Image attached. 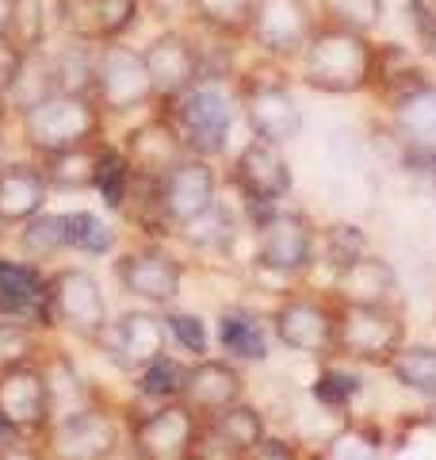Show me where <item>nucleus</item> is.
<instances>
[{
  "label": "nucleus",
  "mask_w": 436,
  "mask_h": 460,
  "mask_svg": "<svg viewBox=\"0 0 436 460\" xmlns=\"http://www.w3.org/2000/svg\"><path fill=\"white\" fill-rule=\"evenodd\" d=\"M299 58H302V81L326 96L363 93L375 77V47L368 42V35L344 31V27H329V23L314 27Z\"/></svg>",
  "instance_id": "f257e3e1"
},
{
  "label": "nucleus",
  "mask_w": 436,
  "mask_h": 460,
  "mask_svg": "<svg viewBox=\"0 0 436 460\" xmlns=\"http://www.w3.org/2000/svg\"><path fill=\"white\" fill-rule=\"evenodd\" d=\"M20 131L27 146L47 157L96 142L104 131V111L89 93H50L20 111Z\"/></svg>",
  "instance_id": "f03ea898"
},
{
  "label": "nucleus",
  "mask_w": 436,
  "mask_h": 460,
  "mask_svg": "<svg viewBox=\"0 0 436 460\" xmlns=\"http://www.w3.org/2000/svg\"><path fill=\"white\" fill-rule=\"evenodd\" d=\"M169 123L177 127L184 154L211 162L226 150L230 127H234V100L222 93L218 81H199L177 100H169Z\"/></svg>",
  "instance_id": "7ed1b4c3"
},
{
  "label": "nucleus",
  "mask_w": 436,
  "mask_h": 460,
  "mask_svg": "<svg viewBox=\"0 0 436 460\" xmlns=\"http://www.w3.org/2000/svg\"><path fill=\"white\" fill-rule=\"evenodd\" d=\"M405 326L402 314L390 304H341L337 307V357L360 365H390V357L402 349Z\"/></svg>",
  "instance_id": "20e7f679"
},
{
  "label": "nucleus",
  "mask_w": 436,
  "mask_h": 460,
  "mask_svg": "<svg viewBox=\"0 0 436 460\" xmlns=\"http://www.w3.org/2000/svg\"><path fill=\"white\" fill-rule=\"evenodd\" d=\"M89 96L96 100L100 111L108 115H126L142 104L153 100L150 89V74H145V62L138 50L115 42H100L92 50V89Z\"/></svg>",
  "instance_id": "39448f33"
},
{
  "label": "nucleus",
  "mask_w": 436,
  "mask_h": 460,
  "mask_svg": "<svg viewBox=\"0 0 436 460\" xmlns=\"http://www.w3.org/2000/svg\"><path fill=\"white\" fill-rule=\"evenodd\" d=\"M257 261L275 277H302L314 265V226L302 211L257 208Z\"/></svg>",
  "instance_id": "423d86ee"
},
{
  "label": "nucleus",
  "mask_w": 436,
  "mask_h": 460,
  "mask_svg": "<svg viewBox=\"0 0 436 460\" xmlns=\"http://www.w3.org/2000/svg\"><path fill=\"white\" fill-rule=\"evenodd\" d=\"M199 429V414L187 411L180 399L157 402L153 411L130 422V449L138 460H192Z\"/></svg>",
  "instance_id": "0eeeda50"
},
{
  "label": "nucleus",
  "mask_w": 436,
  "mask_h": 460,
  "mask_svg": "<svg viewBox=\"0 0 436 460\" xmlns=\"http://www.w3.org/2000/svg\"><path fill=\"white\" fill-rule=\"evenodd\" d=\"M275 338L302 357H337V307L314 296H287L272 314Z\"/></svg>",
  "instance_id": "6e6552de"
},
{
  "label": "nucleus",
  "mask_w": 436,
  "mask_h": 460,
  "mask_svg": "<svg viewBox=\"0 0 436 460\" xmlns=\"http://www.w3.org/2000/svg\"><path fill=\"white\" fill-rule=\"evenodd\" d=\"M47 299L54 323L69 326L77 338L96 341L108 326V304L100 292V280L89 269H57L47 277Z\"/></svg>",
  "instance_id": "1a4fd4ad"
},
{
  "label": "nucleus",
  "mask_w": 436,
  "mask_h": 460,
  "mask_svg": "<svg viewBox=\"0 0 436 460\" xmlns=\"http://www.w3.org/2000/svg\"><path fill=\"white\" fill-rule=\"evenodd\" d=\"M214 192H218L214 169L207 157H196V154H184L161 181H153L157 208H161V219L169 226L192 223L196 215H203L214 204Z\"/></svg>",
  "instance_id": "9d476101"
},
{
  "label": "nucleus",
  "mask_w": 436,
  "mask_h": 460,
  "mask_svg": "<svg viewBox=\"0 0 436 460\" xmlns=\"http://www.w3.org/2000/svg\"><path fill=\"white\" fill-rule=\"evenodd\" d=\"M119 445V426L108 411L81 407L47 426V453L50 460H111Z\"/></svg>",
  "instance_id": "9b49d317"
},
{
  "label": "nucleus",
  "mask_w": 436,
  "mask_h": 460,
  "mask_svg": "<svg viewBox=\"0 0 436 460\" xmlns=\"http://www.w3.org/2000/svg\"><path fill=\"white\" fill-rule=\"evenodd\" d=\"M96 341H100V349L111 357L115 368H123V372H130V376H138L145 365H153L157 357H165V341H169L165 314L126 311L115 323H108L104 334H100Z\"/></svg>",
  "instance_id": "f8f14e48"
},
{
  "label": "nucleus",
  "mask_w": 436,
  "mask_h": 460,
  "mask_svg": "<svg viewBox=\"0 0 436 460\" xmlns=\"http://www.w3.org/2000/svg\"><path fill=\"white\" fill-rule=\"evenodd\" d=\"M0 426L12 438L20 434H47L50 426V395L47 376L39 365H16L0 372Z\"/></svg>",
  "instance_id": "ddd939ff"
},
{
  "label": "nucleus",
  "mask_w": 436,
  "mask_h": 460,
  "mask_svg": "<svg viewBox=\"0 0 436 460\" xmlns=\"http://www.w3.org/2000/svg\"><path fill=\"white\" fill-rule=\"evenodd\" d=\"M234 184L253 208H275L291 192V184H295L283 146L265 138L245 142L241 154L234 157Z\"/></svg>",
  "instance_id": "4468645a"
},
{
  "label": "nucleus",
  "mask_w": 436,
  "mask_h": 460,
  "mask_svg": "<svg viewBox=\"0 0 436 460\" xmlns=\"http://www.w3.org/2000/svg\"><path fill=\"white\" fill-rule=\"evenodd\" d=\"M142 62L150 74L153 100H161V104L199 84V47L184 31H161L150 39L142 50Z\"/></svg>",
  "instance_id": "2eb2a0df"
},
{
  "label": "nucleus",
  "mask_w": 436,
  "mask_h": 460,
  "mask_svg": "<svg viewBox=\"0 0 436 460\" xmlns=\"http://www.w3.org/2000/svg\"><path fill=\"white\" fill-rule=\"evenodd\" d=\"M314 8L310 0H257L249 39L272 58H291L307 47L314 31Z\"/></svg>",
  "instance_id": "dca6fc26"
},
{
  "label": "nucleus",
  "mask_w": 436,
  "mask_h": 460,
  "mask_svg": "<svg viewBox=\"0 0 436 460\" xmlns=\"http://www.w3.org/2000/svg\"><path fill=\"white\" fill-rule=\"evenodd\" d=\"M115 277H119L123 292H130L135 299L150 307H169L172 299L180 296L184 288V269L172 253L157 250V246H142L119 257L115 265Z\"/></svg>",
  "instance_id": "f3484780"
},
{
  "label": "nucleus",
  "mask_w": 436,
  "mask_h": 460,
  "mask_svg": "<svg viewBox=\"0 0 436 460\" xmlns=\"http://www.w3.org/2000/svg\"><path fill=\"white\" fill-rule=\"evenodd\" d=\"M241 108H245V119H249V127H253V138L287 146V142H295L299 131H302V111L295 104V96H291V89L280 81L245 84Z\"/></svg>",
  "instance_id": "a211bd4d"
},
{
  "label": "nucleus",
  "mask_w": 436,
  "mask_h": 460,
  "mask_svg": "<svg viewBox=\"0 0 436 460\" xmlns=\"http://www.w3.org/2000/svg\"><path fill=\"white\" fill-rule=\"evenodd\" d=\"M241 395H245V376L238 372V365L211 361V357H199L196 365H187L180 402L192 414H199V422H207L226 407L241 402Z\"/></svg>",
  "instance_id": "6ab92c4d"
},
{
  "label": "nucleus",
  "mask_w": 436,
  "mask_h": 460,
  "mask_svg": "<svg viewBox=\"0 0 436 460\" xmlns=\"http://www.w3.org/2000/svg\"><path fill=\"white\" fill-rule=\"evenodd\" d=\"M123 157L130 162V172L138 181H161L165 172L184 157V142L177 135V127L169 123V115H153V119L138 123L126 135Z\"/></svg>",
  "instance_id": "aec40b11"
},
{
  "label": "nucleus",
  "mask_w": 436,
  "mask_h": 460,
  "mask_svg": "<svg viewBox=\"0 0 436 460\" xmlns=\"http://www.w3.org/2000/svg\"><path fill=\"white\" fill-rule=\"evenodd\" d=\"M0 314H16L31 326H54V311L47 299V272L31 261L0 257Z\"/></svg>",
  "instance_id": "412c9836"
},
{
  "label": "nucleus",
  "mask_w": 436,
  "mask_h": 460,
  "mask_svg": "<svg viewBox=\"0 0 436 460\" xmlns=\"http://www.w3.org/2000/svg\"><path fill=\"white\" fill-rule=\"evenodd\" d=\"M142 0H65V31L77 42H115L138 20Z\"/></svg>",
  "instance_id": "4be33fe9"
},
{
  "label": "nucleus",
  "mask_w": 436,
  "mask_h": 460,
  "mask_svg": "<svg viewBox=\"0 0 436 460\" xmlns=\"http://www.w3.org/2000/svg\"><path fill=\"white\" fill-rule=\"evenodd\" d=\"M398 292V277L390 261L375 253H363L356 257L353 265L337 269V280H333V296L337 304H363V307H375V304H390Z\"/></svg>",
  "instance_id": "5701e85b"
},
{
  "label": "nucleus",
  "mask_w": 436,
  "mask_h": 460,
  "mask_svg": "<svg viewBox=\"0 0 436 460\" xmlns=\"http://www.w3.org/2000/svg\"><path fill=\"white\" fill-rule=\"evenodd\" d=\"M50 184L39 165L8 162L0 165V226H23L31 215L47 208Z\"/></svg>",
  "instance_id": "b1692460"
},
{
  "label": "nucleus",
  "mask_w": 436,
  "mask_h": 460,
  "mask_svg": "<svg viewBox=\"0 0 436 460\" xmlns=\"http://www.w3.org/2000/svg\"><path fill=\"white\" fill-rule=\"evenodd\" d=\"M65 31V0H16V20H12V39L23 50H39Z\"/></svg>",
  "instance_id": "393cba45"
},
{
  "label": "nucleus",
  "mask_w": 436,
  "mask_h": 460,
  "mask_svg": "<svg viewBox=\"0 0 436 460\" xmlns=\"http://www.w3.org/2000/svg\"><path fill=\"white\" fill-rule=\"evenodd\" d=\"M100 150H104V138L84 142V146H73V150H62V154H47L42 157V177H47L50 189H65V192L92 189Z\"/></svg>",
  "instance_id": "a878e982"
},
{
  "label": "nucleus",
  "mask_w": 436,
  "mask_h": 460,
  "mask_svg": "<svg viewBox=\"0 0 436 460\" xmlns=\"http://www.w3.org/2000/svg\"><path fill=\"white\" fill-rule=\"evenodd\" d=\"M218 341L222 349L234 357V361H268V334H265V323L257 319L249 311H222L218 319Z\"/></svg>",
  "instance_id": "bb28decb"
},
{
  "label": "nucleus",
  "mask_w": 436,
  "mask_h": 460,
  "mask_svg": "<svg viewBox=\"0 0 436 460\" xmlns=\"http://www.w3.org/2000/svg\"><path fill=\"white\" fill-rule=\"evenodd\" d=\"M395 127L405 142H436V84H417L395 100Z\"/></svg>",
  "instance_id": "cd10ccee"
},
{
  "label": "nucleus",
  "mask_w": 436,
  "mask_h": 460,
  "mask_svg": "<svg viewBox=\"0 0 436 460\" xmlns=\"http://www.w3.org/2000/svg\"><path fill=\"white\" fill-rule=\"evenodd\" d=\"M42 376H47V395H50V422L62 419L69 411L89 407V392H84V384H81L69 357L54 353L50 365H42Z\"/></svg>",
  "instance_id": "c85d7f7f"
},
{
  "label": "nucleus",
  "mask_w": 436,
  "mask_h": 460,
  "mask_svg": "<svg viewBox=\"0 0 436 460\" xmlns=\"http://www.w3.org/2000/svg\"><path fill=\"white\" fill-rule=\"evenodd\" d=\"M187 4H192L196 20L218 39H241V35H249L257 0H187Z\"/></svg>",
  "instance_id": "c756f323"
},
{
  "label": "nucleus",
  "mask_w": 436,
  "mask_h": 460,
  "mask_svg": "<svg viewBox=\"0 0 436 460\" xmlns=\"http://www.w3.org/2000/svg\"><path fill=\"white\" fill-rule=\"evenodd\" d=\"M387 368L395 372L402 387H410V392L425 399H436V349H429V345H402Z\"/></svg>",
  "instance_id": "7c9ffc66"
},
{
  "label": "nucleus",
  "mask_w": 436,
  "mask_h": 460,
  "mask_svg": "<svg viewBox=\"0 0 436 460\" xmlns=\"http://www.w3.org/2000/svg\"><path fill=\"white\" fill-rule=\"evenodd\" d=\"M322 460H383V429L371 422H348L326 441Z\"/></svg>",
  "instance_id": "2f4dec72"
},
{
  "label": "nucleus",
  "mask_w": 436,
  "mask_h": 460,
  "mask_svg": "<svg viewBox=\"0 0 436 460\" xmlns=\"http://www.w3.org/2000/svg\"><path fill=\"white\" fill-rule=\"evenodd\" d=\"M130 184H135V172H130V162L123 157V150H119V146H108V142H104L92 189L104 196V204H108L111 211H119L126 199H130Z\"/></svg>",
  "instance_id": "473e14b6"
},
{
  "label": "nucleus",
  "mask_w": 436,
  "mask_h": 460,
  "mask_svg": "<svg viewBox=\"0 0 436 460\" xmlns=\"http://www.w3.org/2000/svg\"><path fill=\"white\" fill-rule=\"evenodd\" d=\"M20 246H23L27 257H39V261L62 253L65 250V215L47 211V208H42L39 215H31L20 230Z\"/></svg>",
  "instance_id": "72a5a7b5"
},
{
  "label": "nucleus",
  "mask_w": 436,
  "mask_h": 460,
  "mask_svg": "<svg viewBox=\"0 0 436 460\" xmlns=\"http://www.w3.org/2000/svg\"><path fill=\"white\" fill-rule=\"evenodd\" d=\"M115 246V230L96 211H65V250L104 257Z\"/></svg>",
  "instance_id": "f704fd0d"
},
{
  "label": "nucleus",
  "mask_w": 436,
  "mask_h": 460,
  "mask_svg": "<svg viewBox=\"0 0 436 460\" xmlns=\"http://www.w3.org/2000/svg\"><path fill=\"white\" fill-rule=\"evenodd\" d=\"M329 27H344L356 35H371L383 23V0H318Z\"/></svg>",
  "instance_id": "c9c22d12"
},
{
  "label": "nucleus",
  "mask_w": 436,
  "mask_h": 460,
  "mask_svg": "<svg viewBox=\"0 0 436 460\" xmlns=\"http://www.w3.org/2000/svg\"><path fill=\"white\" fill-rule=\"evenodd\" d=\"M184 376H187V365L172 361V357L165 353V357H157L153 365H145L138 372V392L145 399H153V402H172L184 392Z\"/></svg>",
  "instance_id": "e433bc0d"
},
{
  "label": "nucleus",
  "mask_w": 436,
  "mask_h": 460,
  "mask_svg": "<svg viewBox=\"0 0 436 460\" xmlns=\"http://www.w3.org/2000/svg\"><path fill=\"white\" fill-rule=\"evenodd\" d=\"M180 230H184V238L192 242V246L218 250V246H230V242H234V215H230V211L214 199L207 211L196 215L192 223H184Z\"/></svg>",
  "instance_id": "4c0bfd02"
},
{
  "label": "nucleus",
  "mask_w": 436,
  "mask_h": 460,
  "mask_svg": "<svg viewBox=\"0 0 436 460\" xmlns=\"http://www.w3.org/2000/svg\"><path fill=\"white\" fill-rule=\"evenodd\" d=\"M35 349H39L35 326L16 319V314H0V372L27 365Z\"/></svg>",
  "instance_id": "58836bf2"
},
{
  "label": "nucleus",
  "mask_w": 436,
  "mask_h": 460,
  "mask_svg": "<svg viewBox=\"0 0 436 460\" xmlns=\"http://www.w3.org/2000/svg\"><path fill=\"white\" fill-rule=\"evenodd\" d=\"M360 392H363V384L356 372H348V368H322L318 380L310 384V395L329 411H344Z\"/></svg>",
  "instance_id": "ea45409f"
},
{
  "label": "nucleus",
  "mask_w": 436,
  "mask_h": 460,
  "mask_svg": "<svg viewBox=\"0 0 436 460\" xmlns=\"http://www.w3.org/2000/svg\"><path fill=\"white\" fill-rule=\"evenodd\" d=\"M322 253H326V261L333 265V272H337L344 265H353L356 257L368 253V242H363L360 226H353V223H333L326 234H322Z\"/></svg>",
  "instance_id": "a19ab883"
},
{
  "label": "nucleus",
  "mask_w": 436,
  "mask_h": 460,
  "mask_svg": "<svg viewBox=\"0 0 436 460\" xmlns=\"http://www.w3.org/2000/svg\"><path fill=\"white\" fill-rule=\"evenodd\" d=\"M165 330L180 341V349L203 357L207 353V330H203L199 314H187V311H165Z\"/></svg>",
  "instance_id": "79ce46f5"
},
{
  "label": "nucleus",
  "mask_w": 436,
  "mask_h": 460,
  "mask_svg": "<svg viewBox=\"0 0 436 460\" xmlns=\"http://www.w3.org/2000/svg\"><path fill=\"white\" fill-rule=\"evenodd\" d=\"M402 165H405L410 177H421V181L436 184V142H405Z\"/></svg>",
  "instance_id": "37998d69"
},
{
  "label": "nucleus",
  "mask_w": 436,
  "mask_h": 460,
  "mask_svg": "<svg viewBox=\"0 0 436 460\" xmlns=\"http://www.w3.org/2000/svg\"><path fill=\"white\" fill-rule=\"evenodd\" d=\"M20 66H23V47H16V39L0 35V96L12 89V81H16Z\"/></svg>",
  "instance_id": "c03bdc74"
},
{
  "label": "nucleus",
  "mask_w": 436,
  "mask_h": 460,
  "mask_svg": "<svg viewBox=\"0 0 436 460\" xmlns=\"http://www.w3.org/2000/svg\"><path fill=\"white\" fill-rule=\"evenodd\" d=\"M241 460H299V449L291 441H283V438H268L265 434V441L257 445V449H249Z\"/></svg>",
  "instance_id": "a18cd8bd"
},
{
  "label": "nucleus",
  "mask_w": 436,
  "mask_h": 460,
  "mask_svg": "<svg viewBox=\"0 0 436 460\" xmlns=\"http://www.w3.org/2000/svg\"><path fill=\"white\" fill-rule=\"evenodd\" d=\"M405 12H410V23L417 27V39L429 42V35L436 31V4L432 0H410Z\"/></svg>",
  "instance_id": "49530a36"
},
{
  "label": "nucleus",
  "mask_w": 436,
  "mask_h": 460,
  "mask_svg": "<svg viewBox=\"0 0 436 460\" xmlns=\"http://www.w3.org/2000/svg\"><path fill=\"white\" fill-rule=\"evenodd\" d=\"M0 460H50V456H47V453H39V449H31V445L8 441V445H0Z\"/></svg>",
  "instance_id": "de8ad7c7"
},
{
  "label": "nucleus",
  "mask_w": 436,
  "mask_h": 460,
  "mask_svg": "<svg viewBox=\"0 0 436 460\" xmlns=\"http://www.w3.org/2000/svg\"><path fill=\"white\" fill-rule=\"evenodd\" d=\"M12 20H16V0H0V35L12 39Z\"/></svg>",
  "instance_id": "09e8293b"
},
{
  "label": "nucleus",
  "mask_w": 436,
  "mask_h": 460,
  "mask_svg": "<svg viewBox=\"0 0 436 460\" xmlns=\"http://www.w3.org/2000/svg\"><path fill=\"white\" fill-rule=\"evenodd\" d=\"M425 47H429V54H432V58H436V31H432V35H429V42H425Z\"/></svg>",
  "instance_id": "8fccbe9b"
}]
</instances>
